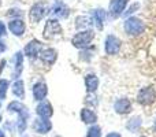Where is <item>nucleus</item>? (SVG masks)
I'll return each mask as SVG.
<instances>
[{"instance_id":"bb28decb","label":"nucleus","mask_w":156,"mask_h":137,"mask_svg":"<svg viewBox=\"0 0 156 137\" xmlns=\"http://www.w3.org/2000/svg\"><path fill=\"white\" fill-rule=\"evenodd\" d=\"M137 8H138V4H137V3H136V4H133L132 7H130L129 10L126 11V15H130V14H133V13H134L136 10H137Z\"/></svg>"},{"instance_id":"cd10ccee","label":"nucleus","mask_w":156,"mask_h":137,"mask_svg":"<svg viewBox=\"0 0 156 137\" xmlns=\"http://www.w3.org/2000/svg\"><path fill=\"white\" fill-rule=\"evenodd\" d=\"M5 34V25L3 22H0V36H4Z\"/></svg>"},{"instance_id":"412c9836","label":"nucleus","mask_w":156,"mask_h":137,"mask_svg":"<svg viewBox=\"0 0 156 137\" xmlns=\"http://www.w3.org/2000/svg\"><path fill=\"white\" fill-rule=\"evenodd\" d=\"M93 16H94V19H96V22H97V27L101 29L103 22H104V19H105V13L103 10H96L94 11V14H93Z\"/></svg>"},{"instance_id":"ddd939ff","label":"nucleus","mask_w":156,"mask_h":137,"mask_svg":"<svg viewBox=\"0 0 156 137\" xmlns=\"http://www.w3.org/2000/svg\"><path fill=\"white\" fill-rule=\"evenodd\" d=\"M36 111H37V115H40L41 118H49V117L52 115V113H54V111H52V106L47 102L38 104Z\"/></svg>"},{"instance_id":"b1692460","label":"nucleus","mask_w":156,"mask_h":137,"mask_svg":"<svg viewBox=\"0 0 156 137\" xmlns=\"http://www.w3.org/2000/svg\"><path fill=\"white\" fill-rule=\"evenodd\" d=\"M7 89H8V81L5 80H0V99H4L7 95Z\"/></svg>"},{"instance_id":"6e6552de","label":"nucleus","mask_w":156,"mask_h":137,"mask_svg":"<svg viewBox=\"0 0 156 137\" xmlns=\"http://www.w3.org/2000/svg\"><path fill=\"white\" fill-rule=\"evenodd\" d=\"M51 128H52L51 122H49L47 118H37L34 121V124H33V129H34L37 133H43V135L47 132H49Z\"/></svg>"},{"instance_id":"dca6fc26","label":"nucleus","mask_w":156,"mask_h":137,"mask_svg":"<svg viewBox=\"0 0 156 137\" xmlns=\"http://www.w3.org/2000/svg\"><path fill=\"white\" fill-rule=\"evenodd\" d=\"M81 119L85 124H93V122H96L97 117L93 111L88 110V108H82V111H81Z\"/></svg>"},{"instance_id":"a211bd4d","label":"nucleus","mask_w":156,"mask_h":137,"mask_svg":"<svg viewBox=\"0 0 156 137\" xmlns=\"http://www.w3.org/2000/svg\"><path fill=\"white\" fill-rule=\"evenodd\" d=\"M52 13L56 14L58 16H62V18H66V16L69 15V8L66 7L63 3H56V4L54 5V8H52Z\"/></svg>"},{"instance_id":"7ed1b4c3","label":"nucleus","mask_w":156,"mask_h":137,"mask_svg":"<svg viewBox=\"0 0 156 137\" xmlns=\"http://www.w3.org/2000/svg\"><path fill=\"white\" fill-rule=\"evenodd\" d=\"M47 13H48V8H47V5L44 4V3H36V4L32 7L30 13H29L30 21L32 22L41 21V19L47 15Z\"/></svg>"},{"instance_id":"c85d7f7f","label":"nucleus","mask_w":156,"mask_h":137,"mask_svg":"<svg viewBox=\"0 0 156 137\" xmlns=\"http://www.w3.org/2000/svg\"><path fill=\"white\" fill-rule=\"evenodd\" d=\"M107 137H121V135H118V133H110V135H107Z\"/></svg>"},{"instance_id":"a878e982","label":"nucleus","mask_w":156,"mask_h":137,"mask_svg":"<svg viewBox=\"0 0 156 137\" xmlns=\"http://www.w3.org/2000/svg\"><path fill=\"white\" fill-rule=\"evenodd\" d=\"M89 18H86V16H83V18H78L77 19V27L78 29H81V26L85 27V26H89Z\"/></svg>"},{"instance_id":"7c9ffc66","label":"nucleus","mask_w":156,"mask_h":137,"mask_svg":"<svg viewBox=\"0 0 156 137\" xmlns=\"http://www.w3.org/2000/svg\"><path fill=\"white\" fill-rule=\"evenodd\" d=\"M155 130H156V122H155Z\"/></svg>"},{"instance_id":"0eeeda50","label":"nucleus","mask_w":156,"mask_h":137,"mask_svg":"<svg viewBox=\"0 0 156 137\" xmlns=\"http://www.w3.org/2000/svg\"><path fill=\"white\" fill-rule=\"evenodd\" d=\"M127 2H129V0H112V2L110 3V13H111V15H112L114 18H116V16L121 15L122 11H123L125 7H126Z\"/></svg>"},{"instance_id":"aec40b11","label":"nucleus","mask_w":156,"mask_h":137,"mask_svg":"<svg viewBox=\"0 0 156 137\" xmlns=\"http://www.w3.org/2000/svg\"><path fill=\"white\" fill-rule=\"evenodd\" d=\"M8 111H15V113L21 114V113H23V111H26V107L19 102H11L10 104H8Z\"/></svg>"},{"instance_id":"f03ea898","label":"nucleus","mask_w":156,"mask_h":137,"mask_svg":"<svg viewBox=\"0 0 156 137\" xmlns=\"http://www.w3.org/2000/svg\"><path fill=\"white\" fill-rule=\"evenodd\" d=\"M92 38H93V32L92 30H85V32L77 33L73 37V44L77 48H85L90 44Z\"/></svg>"},{"instance_id":"f257e3e1","label":"nucleus","mask_w":156,"mask_h":137,"mask_svg":"<svg viewBox=\"0 0 156 137\" xmlns=\"http://www.w3.org/2000/svg\"><path fill=\"white\" fill-rule=\"evenodd\" d=\"M144 29H145V26L138 18H129L125 22V30L132 36L140 34V33L144 32Z\"/></svg>"},{"instance_id":"f3484780","label":"nucleus","mask_w":156,"mask_h":137,"mask_svg":"<svg viewBox=\"0 0 156 137\" xmlns=\"http://www.w3.org/2000/svg\"><path fill=\"white\" fill-rule=\"evenodd\" d=\"M12 93L15 95L16 97H19V99H23L25 97V88H23V81L18 80L14 82L12 85Z\"/></svg>"},{"instance_id":"f8f14e48","label":"nucleus","mask_w":156,"mask_h":137,"mask_svg":"<svg viewBox=\"0 0 156 137\" xmlns=\"http://www.w3.org/2000/svg\"><path fill=\"white\" fill-rule=\"evenodd\" d=\"M40 48H41V43H40V41H38V40H32L26 45L25 52H26V55L29 58H34V56H37V55H38Z\"/></svg>"},{"instance_id":"5701e85b","label":"nucleus","mask_w":156,"mask_h":137,"mask_svg":"<svg viewBox=\"0 0 156 137\" xmlns=\"http://www.w3.org/2000/svg\"><path fill=\"white\" fill-rule=\"evenodd\" d=\"M16 63H15V73L16 75L21 74L22 71V65H23V55H22V52H16Z\"/></svg>"},{"instance_id":"4468645a","label":"nucleus","mask_w":156,"mask_h":137,"mask_svg":"<svg viewBox=\"0 0 156 137\" xmlns=\"http://www.w3.org/2000/svg\"><path fill=\"white\" fill-rule=\"evenodd\" d=\"M40 58L45 63H54L56 60V51L52 48H47L40 54Z\"/></svg>"},{"instance_id":"423d86ee","label":"nucleus","mask_w":156,"mask_h":137,"mask_svg":"<svg viewBox=\"0 0 156 137\" xmlns=\"http://www.w3.org/2000/svg\"><path fill=\"white\" fill-rule=\"evenodd\" d=\"M121 48V41L115 36H108L105 40V52L108 55H115Z\"/></svg>"},{"instance_id":"6ab92c4d","label":"nucleus","mask_w":156,"mask_h":137,"mask_svg":"<svg viewBox=\"0 0 156 137\" xmlns=\"http://www.w3.org/2000/svg\"><path fill=\"white\" fill-rule=\"evenodd\" d=\"M27 117H29V113H27V110L19 114V119H18V130H19V133H23L25 132Z\"/></svg>"},{"instance_id":"393cba45","label":"nucleus","mask_w":156,"mask_h":137,"mask_svg":"<svg viewBox=\"0 0 156 137\" xmlns=\"http://www.w3.org/2000/svg\"><path fill=\"white\" fill-rule=\"evenodd\" d=\"M88 137H101V132H100L99 126H92L90 129L88 130Z\"/></svg>"},{"instance_id":"2eb2a0df","label":"nucleus","mask_w":156,"mask_h":137,"mask_svg":"<svg viewBox=\"0 0 156 137\" xmlns=\"http://www.w3.org/2000/svg\"><path fill=\"white\" fill-rule=\"evenodd\" d=\"M85 84L89 92H94L97 89V86H99V78L93 74H89L85 77Z\"/></svg>"},{"instance_id":"39448f33","label":"nucleus","mask_w":156,"mask_h":137,"mask_svg":"<svg viewBox=\"0 0 156 137\" xmlns=\"http://www.w3.org/2000/svg\"><path fill=\"white\" fill-rule=\"evenodd\" d=\"M62 33V27H60V23L56 21V19H49L45 25V29H44V37L48 38L52 37L55 34H60Z\"/></svg>"},{"instance_id":"1a4fd4ad","label":"nucleus","mask_w":156,"mask_h":137,"mask_svg":"<svg viewBox=\"0 0 156 137\" xmlns=\"http://www.w3.org/2000/svg\"><path fill=\"white\" fill-rule=\"evenodd\" d=\"M8 27L15 36H22L25 33V22L22 19H12L8 23Z\"/></svg>"},{"instance_id":"20e7f679","label":"nucleus","mask_w":156,"mask_h":137,"mask_svg":"<svg viewBox=\"0 0 156 137\" xmlns=\"http://www.w3.org/2000/svg\"><path fill=\"white\" fill-rule=\"evenodd\" d=\"M155 97H156V93H155L154 88H152V86H147V88H143L138 92L137 100H138V103L147 106V104H151L155 100Z\"/></svg>"},{"instance_id":"4be33fe9","label":"nucleus","mask_w":156,"mask_h":137,"mask_svg":"<svg viewBox=\"0 0 156 137\" xmlns=\"http://www.w3.org/2000/svg\"><path fill=\"white\" fill-rule=\"evenodd\" d=\"M140 125H141V118H133L127 122L126 128L130 130V132H136V130L140 128Z\"/></svg>"},{"instance_id":"9b49d317","label":"nucleus","mask_w":156,"mask_h":137,"mask_svg":"<svg viewBox=\"0 0 156 137\" xmlns=\"http://www.w3.org/2000/svg\"><path fill=\"white\" fill-rule=\"evenodd\" d=\"M114 108H115V111L118 114H127L132 110V104H130V102L127 99H119L115 102Z\"/></svg>"},{"instance_id":"9d476101","label":"nucleus","mask_w":156,"mask_h":137,"mask_svg":"<svg viewBox=\"0 0 156 137\" xmlns=\"http://www.w3.org/2000/svg\"><path fill=\"white\" fill-rule=\"evenodd\" d=\"M47 93H48V88H47L45 82H37L33 88V95H34L36 100H43L45 99Z\"/></svg>"},{"instance_id":"c756f323","label":"nucleus","mask_w":156,"mask_h":137,"mask_svg":"<svg viewBox=\"0 0 156 137\" xmlns=\"http://www.w3.org/2000/svg\"><path fill=\"white\" fill-rule=\"evenodd\" d=\"M0 137H5L4 135H3V132H2V130H0Z\"/></svg>"}]
</instances>
